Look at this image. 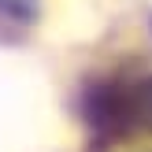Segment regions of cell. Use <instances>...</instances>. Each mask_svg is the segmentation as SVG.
I'll return each mask as SVG.
<instances>
[{
  "instance_id": "cell-1",
  "label": "cell",
  "mask_w": 152,
  "mask_h": 152,
  "mask_svg": "<svg viewBox=\"0 0 152 152\" xmlns=\"http://www.w3.org/2000/svg\"><path fill=\"white\" fill-rule=\"evenodd\" d=\"M89 119L104 134L130 137L137 130H152V74L130 86H111L89 100Z\"/></svg>"
},
{
  "instance_id": "cell-2",
  "label": "cell",
  "mask_w": 152,
  "mask_h": 152,
  "mask_svg": "<svg viewBox=\"0 0 152 152\" xmlns=\"http://www.w3.org/2000/svg\"><path fill=\"white\" fill-rule=\"evenodd\" d=\"M37 4H41V0H0V11H7L11 19H26V22H34Z\"/></svg>"
}]
</instances>
